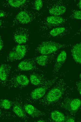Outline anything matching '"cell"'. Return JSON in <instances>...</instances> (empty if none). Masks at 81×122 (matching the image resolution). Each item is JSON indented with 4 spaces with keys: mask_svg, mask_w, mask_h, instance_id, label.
Returning <instances> with one entry per match:
<instances>
[{
    "mask_svg": "<svg viewBox=\"0 0 81 122\" xmlns=\"http://www.w3.org/2000/svg\"><path fill=\"white\" fill-rule=\"evenodd\" d=\"M68 22L66 18L60 16L51 15L47 17L43 23L44 27L48 29L54 28L64 26Z\"/></svg>",
    "mask_w": 81,
    "mask_h": 122,
    "instance_id": "3957f363",
    "label": "cell"
},
{
    "mask_svg": "<svg viewBox=\"0 0 81 122\" xmlns=\"http://www.w3.org/2000/svg\"><path fill=\"white\" fill-rule=\"evenodd\" d=\"M79 77H80V78L81 79V73L79 75ZM80 82L81 83V82Z\"/></svg>",
    "mask_w": 81,
    "mask_h": 122,
    "instance_id": "4dcf8cb0",
    "label": "cell"
},
{
    "mask_svg": "<svg viewBox=\"0 0 81 122\" xmlns=\"http://www.w3.org/2000/svg\"><path fill=\"white\" fill-rule=\"evenodd\" d=\"M24 28H18L13 35L14 40L19 44H23L26 43L29 38L28 30Z\"/></svg>",
    "mask_w": 81,
    "mask_h": 122,
    "instance_id": "5b68a950",
    "label": "cell"
},
{
    "mask_svg": "<svg viewBox=\"0 0 81 122\" xmlns=\"http://www.w3.org/2000/svg\"><path fill=\"white\" fill-rule=\"evenodd\" d=\"M51 118L54 122H63L66 120L65 117L63 114L59 111L56 110L51 113Z\"/></svg>",
    "mask_w": 81,
    "mask_h": 122,
    "instance_id": "e0dca14e",
    "label": "cell"
},
{
    "mask_svg": "<svg viewBox=\"0 0 81 122\" xmlns=\"http://www.w3.org/2000/svg\"><path fill=\"white\" fill-rule=\"evenodd\" d=\"M11 65L5 63H1L0 67V80L5 82L7 80L11 68Z\"/></svg>",
    "mask_w": 81,
    "mask_h": 122,
    "instance_id": "4fadbf2b",
    "label": "cell"
},
{
    "mask_svg": "<svg viewBox=\"0 0 81 122\" xmlns=\"http://www.w3.org/2000/svg\"><path fill=\"white\" fill-rule=\"evenodd\" d=\"M65 122H75V120L74 118L72 117H70L68 118L66 120Z\"/></svg>",
    "mask_w": 81,
    "mask_h": 122,
    "instance_id": "484cf974",
    "label": "cell"
},
{
    "mask_svg": "<svg viewBox=\"0 0 81 122\" xmlns=\"http://www.w3.org/2000/svg\"><path fill=\"white\" fill-rule=\"evenodd\" d=\"M47 88V86H43L35 89L31 93L30 96L31 98L34 100L41 98L45 94Z\"/></svg>",
    "mask_w": 81,
    "mask_h": 122,
    "instance_id": "5bb4252c",
    "label": "cell"
},
{
    "mask_svg": "<svg viewBox=\"0 0 81 122\" xmlns=\"http://www.w3.org/2000/svg\"><path fill=\"white\" fill-rule=\"evenodd\" d=\"M0 107L6 109L8 110L10 108L12 105V103L10 100L7 99H4L0 102Z\"/></svg>",
    "mask_w": 81,
    "mask_h": 122,
    "instance_id": "7402d4cb",
    "label": "cell"
},
{
    "mask_svg": "<svg viewBox=\"0 0 81 122\" xmlns=\"http://www.w3.org/2000/svg\"><path fill=\"white\" fill-rule=\"evenodd\" d=\"M63 94V90L61 88L54 87L48 92L46 96L45 99L48 103H53L59 100Z\"/></svg>",
    "mask_w": 81,
    "mask_h": 122,
    "instance_id": "8992f818",
    "label": "cell"
},
{
    "mask_svg": "<svg viewBox=\"0 0 81 122\" xmlns=\"http://www.w3.org/2000/svg\"><path fill=\"white\" fill-rule=\"evenodd\" d=\"M31 16L28 12L23 11L19 12L16 15L15 18L20 23L27 24L31 21L32 18Z\"/></svg>",
    "mask_w": 81,
    "mask_h": 122,
    "instance_id": "8fae6325",
    "label": "cell"
},
{
    "mask_svg": "<svg viewBox=\"0 0 81 122\" xmlns=\"http://www.w3.org/2000/svg\"><path fill=\"white\" fill-rule=\"evenodd\" d=\"M81 106V100L76 98L67 100L64 106L69 111L72 113L76 112Z\"/></svg>",
    "mask_w": 81,
    "mask_h": 122,
    "instance_id": "ba28073f",
    "label": "cell"
},
{
    "mask_svg": "<svg viewBox=\"0 0 81 122\" xmlns=\"http://www.w3.org/2000/svg\"><path fill=\"white\" fill-rule=\"evenodd\" d=\"M79 92L80 94L81 95V89H80V90L79 91Z\"/></svg>",
    "mask_w": 81,
    "mask_h": 122,
    "instance_id": "f546056e",
    "label": "cell"
},
{
    "mask_svg": "<svg viewBox=\"0 0 81 122\" xmlns=\"http://www.w3.org/2000/svg\"><path fill=\"white\" fill-rule=\"evenodd\" d=\"M71 27H66L64 25L56 27L52 29L49 32L48 34L50 37H56L67 33L71 31Z\"/></svg>",
    "mask_w": 81,
    "mask_h": 122,
    "instance_id": "9c48e42d",
    "label": "cell"
},
{
    "mask_svg": "<svg viewBox=\"0 0 81 122\" xmlns=\"http://www.w3.org/2000/svg\"><path fill=\"white\" fill-rule=\"evenodd\" d=\"M64 44L52 41H47L41 43L37 48V52L41 55L51 54L64 47Z\"/></svg>",
    "mask_w": 81,
    "mask_h": 122,
    "instance_id": "6da1fadb",
    "label": "cell"
},
{
    "mask_svg": "<svg viewBox=\"0 0 81 122\" xmlns=\"http://www.w3.org/2000/svg\"><path fill=\"white\" fill-rule=\"evenodd\" d=\"M52 3V6L49 10V13L52 15L60 16L64 14L66 11L67 8L65 5L67 3L63 0L54 1Z\"/></svg>",
    "mask_w": 81,
    "mask_h": 122,
    "instance_id": "277c9868",
    "label": "cell"
},
{
    "mask_svg": "<svg viewBox=\"0 0 81 122\" xmlns=\"http://www.w3.org/2000/svg\"><path fill=\"white\" fill-rule=\"evenodd\" d=\"M12 83L16 86H22L27 85L29 82V80L26 75L23 74H18L15 76L12 79Z\"/></svg>",
    "mask_w": 81,
    "mask_h": 122,
    "instance_id": "7c38bea8",
    "label": "cell"
},
{
    "mask_svg": "<svg viewBox=\"0 0 81 122\" xmlns=\"http://www.w3.org/2000/svg\"><path fill=\"white\" fill-rule=\"evenodd\" d=\"M14 112L18 117L22 118L25 116L24 112L22 108L19 105H16L13 108Z\"/></svg>",
    "mask_w": 81,
    "mask_h": 122,
    "instance_id": "ffe728a7",
    "label": "cell"
},
{
    "mask_svg": "<svg viewBox=\"0 0 81 122\" xmlns=\"http://www.w3.org/2000/svg\"><path fill=\"white\" fill-rule=\"evenodd\" d=\"M67 53L64 50L61 51L58 55L54 66L55 71L59 70L66 61L67 58Z\"/></svg>",
    "mask_w": 81,
    "mask_h": 122,
    "instance_id": "9a60e30c",
    "label": "cell"
},
{
    "mask_svg": "<svg viewBox=\"0 0 81 122\" xmlns=\"http://www.w3.org/2000/svg\"><path fill=\"white\" fill-rule=\"evenodd\" d=\"M24 108L26 112L31 116L37 117L40 115V111L31 104H26L24 105Z\"/></svg>",
    "mask_w": 81,
    "mask_h": 122,
    "instance_id": "2e32d148",
    "label": "cell"
},
{
    "mask_svg": "<svg viewBox=\"0 0 81 122\" xmlns=\"http://www.w3.org/2000/svg\"><path fill=\"white\" fill-rule=\"evenodd\" d=\"M35 9L37 11L40 10L43 6V2L41 0H36L34 3Z\"/></svg>",
    "mask_w": 81,
    "mask_h": 122,
    "instance_id": "cb8c5ba5",
    "label": "cell"
},
{
    "mask_svg": "<svg viewBox=\"0 0 81 122\" xmlns=\"http://www.w3.org/2000/svg\"><path fill=\"white\" fill-rule=\"evenodd\" d=\"M37 122H45V121L42 120H38Z\"/></svg>",
    "mask_w": 81,
    "mask_h": 122,
    "instance_id": "f1b7e54d",
    "label": "cell"
},
{
    "mask_svg": "<svg viewBox=\"0 0 81 122\" xmlns=\"http://www.w3.org/2000/svg\"><path fill=\"white\" fill-rule=\"evenodd\" d=\"M28 46L23 44H18L10 52L6 58L8 62H15L23 59L27 53Z\"/></svg>",
    "mask_w": 81,
    "mask_h": 122,
    "instance_id": "7a4b0ae2",
    "label": "cell"
},
{
    "mask_svg": "<svg viewBox=\"0 0 81 122\" xmlns=\"http://www.w3.org/2000/svg\"><path fill=\"white\" fill-rule=\"evenodd\" d=\"M5 16V14L2 12H0V17H1Z\"/></svg>",
    "mask_w": 81,
    "mask_h": 122,
    "instance_id": "83f0119b",
    "label": "cell"
},
{
    "mask_svg": "<svg viewBox=\"0 0 81 122\" xmlns=\"http://www.w3.org/2000/svg\"><path fill=\"white\" fill-rule=\"evenodd\" d=\"M73 18L77 20H81V10L73 11L71 14Z\"/></svg>",
    "mask_w": 81,
    "mask_h": 122,
    "instance_id": "603a6c76",
    "label": "cell"
},
{
    "mask_svg": "<svg viewBox=\"0 0 81 122\" xmlns=\"http://www.w3.org/2000/svg\"><path fill=\"white\" fill-rule=\"evenodd\" d=\"M36 63L34 58L26 59L18 64L17 69L21 71L32 70L36 68Z\"/></svg>",
    "mask_w": 81,
    "mask_h": 122,
    "instance_id": "52a82bcc",
    "label": "cell"
},
{
    "mask_svg": "<svg viewBox=\"0 0 81 122\" xmlns=\"http://www.w3.org/2000/svg\"><path fill=\"white\" fill-rule=\"evenodd\" d=\"M71 53L74 61L77 63L81 64V42L76 44L73 46Z\"/></svg>",
    "mask_w": 81,
    "mask_h": 122,
    "instance_id": "30bf717a",
    "label": "cell"
},
{
    "mask_svg": "<svg viewBox=\"0 0 81 122\" xmlns=\"http://www.w3.org/2000/svg\"><path fill=\"white\" fill-rule=\"evenodd\" d=\"M27 1L26 0H9L8 2L11 6L18 8L24 4Z\"/></svg>",
    "mask_w": 81,
    "mask_h": 122,
    "instance_id": "44dd1931",
    "label": "cell"
},
{
    "mask_svg": "<svg viewBox=\"0 0 81 122\" xmlns=\"http://www.w3.org/2000/svg\"><path fill=\"white\" fill-rule=\"evenodd\" d=\"M78 8L81 10V0L79 1L78 4Z\"/></svg>",
    "mask_w": 81,
    "mask_h": 122,
    "instance_id": "4316f807",
    "label": "cell"
},
{
    "mask_svg": "<svg viewBox=\"0 0 81 122\" xmlns=\"http://www.w3.org/2000/svg\"></svg>",
    "mask_w": 81,
    "mask_h": 122,
    "instance_id": "1f68e13d",
    "label": "cell"
},
{
    "mask_svg": "<svg viewBox=\"0 0 81 122\" xmlns=\"http://www.w3.org/2000/svg\"><path fill=\"white\" fill-rule=\"evenodd\" d=\"M3 41L1 37L0 39V50H1L3 49Z\"/></svg>",
    "mask_w": 81,
    "mask_h": 122,
    "instance_id": "d4e9b609",
    "label": "cell"
},
{
    "mask_svg": "<svg viewBox=\"0 0 81 122\" xmlns=\"http://www.w3.org/2000/svg\"><path fill=\"white\" fill-rule=\"evenodd\" d=\"M30 80L31 84L35 86L40 85L43 81L42 77L38 74L34 73L30 74Z\"/></svg>",
    "mask_w": 81,
    "mask_h": 122,
    "instance_id": "d6986e66",
    "label": "cell"
},
{
    "mask_svg": "<svg viewBox=\"0 0 81 122\" xmlns=\"http://www.w3.org/2000/svg\"><path fill=\"white\" fill-rule=\"evenodd\" d=\"M41 55L34 58L36 63L41 66H45L49 63V55Z\"/></svg>",
    "mask_w": 81,
    "mask_h": 122,
    "instance_id": "ac0fdd59",
    "label": "cell"
}]
</instances>
